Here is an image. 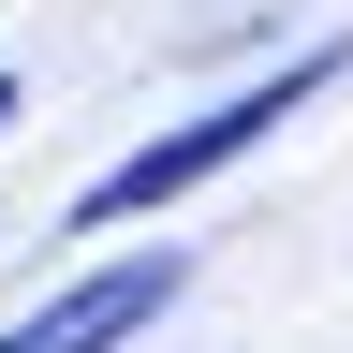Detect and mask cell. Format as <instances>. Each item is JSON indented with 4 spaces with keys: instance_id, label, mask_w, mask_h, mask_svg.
Listing matches in <instances>:
<instances>
[{
    "instance_id": "obj_3",
    "label": "cell",
    "mask_w": 353,
    "mask_h": 353,
    "mask_svg": "<svg viewBox=\"0 0 353 353\" xmlns=\"http://www.w3.org/2000/svg\"><path fill=\"white\" fill-rule=\"evenodd\" d=\"M0 118H15V88H0Z\"/></svg>"
},
{
    "instance_id": "obj_2",
    "label": "cell",
    "mask_w": 353,
    "mask_h": 353,
    "mask_svg": "<svg viewBox=\"0 0 353 353\" xmlns=\"http://www.w3.org/2000/svg\"><path fill=\"white\" fill-rule=\"evenodd\" d=\"M176 280H192V250H118V265H88V280L59 309H30V324H0V353H118V339H148Z\"/></svg>"
},
{
    "instance_id": "obj_1",
    "label": "cell",
    "mask_w": 353,
    "mask_h": 353,
    "mask_svg": "<svg viewBox=\"0 0 353 353\" xmlns=\"http://www.w3.org/2000/svg\"><path fill=\"white\" fill-rule=\"evenodd\" d=\"M339 74H353V44H309V59H280L265 88H236V103H206V118H176V132H148L132 162H103V176L74 192V221L103 236V221H148V206H176L192 176H221V162H250V148H265L280 118H309V103L339 88Z\"/></svg>"
}]
</instances>
